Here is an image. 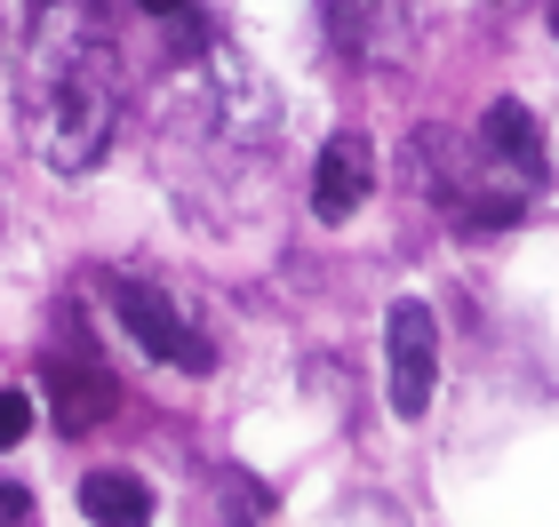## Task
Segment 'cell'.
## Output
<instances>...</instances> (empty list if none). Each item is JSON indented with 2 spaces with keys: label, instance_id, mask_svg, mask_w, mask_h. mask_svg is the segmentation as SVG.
<instances>
[{
  "label": "cell",
  "instance_id": "cell-5",
  "mask_svg": "<svg viewBox=\"0 0 559 527\" xmlns=\"http://www.w3.org/2000/svg\"><path fill=\"white\" fill-rule=\"evenodd\" d=\"M479 144H488V160H503V168H520L527 184L544 176V144H536V120H527V105H488V120H479Z\"/></svg>",
  "mask_w": 559,
  "mask_h": 527
},
{
  "label": "cell",
  "instance_id": "cell-9",
  "mask_svg": "<svg viewBox=\"0 0 559 527\" xmlns=\"http://www.w3.org/2000/svg\"><path fill=\"white\" fill-rule=\"evenodd\" d=\"M24 432H33V399H24V392H0V447H16Z\"/></svg>",
  "mask_w": 559,
  "mask_h": 527
},
{
  "label": "cell",
  "instance_id": "cell-2",
  "mask_svg": "<svg viewBox=\"0 0 559 527\" xmlns=\"http://www.w3.org/2000/svg\"><path fill=\"white\" fill-rule=\"evenodd\" d=\"M112 312H120V328H129L152 360H168V368H185V375H209L216 368V344L185 320V304L176 296H160L152 280H112Z\"/></svg>",
  "mask_w": 559,
  "mask_h": 527
},
{
  "label": "cell",
  "instance_id": "cell-1",
  "mask_svg": "<svg viewBox=\"0 0 559 527\" xmlns=\"http://www.w3.org/2000/svg\"><path fill=\"white\" fill-rule=\"evenodd\" d=\"M16 120L57 176H81L105 160L120 120V48H112L105 0H33Z\"/></svg>",
  "mask_w": 559,
  "mask_h": 527
},
{
  "label": "cell",
  "instance_id": "cell-3",
  "mask_svg": "<svg viewBox=\"0 0 559 527\" xmlns=\"http://www.w3.org/2000/svg\"><path fill=\"white\" fill-rule=\"evenodd\" d=\"M384 384H392V416L431 408V384H440V320L416 296H400L384 312Z\"/></svg>",
  "mask_w": 559,
  "mask_h": 527
},
{
  "label": "cell",
  "instance_id": "cell-8",
  "mask_svg": "<svg viewBox=\"0 0 559 527\" xmlns=\"http://www.w3.org/2000/svg\"><path fill=\"white\" fill-rule=\"evenodd\" d=\"M376 16H384V0H328V24H336L344 48H368L376 40Z\"/></svg>",
  "mask_w": 559,
  "mask_h": 527
},
{
  "label": "cell",
  "instance_id": "cell-11",
  "mask_svg": "<svg viewBox=\"0 0 559 527\" xmlns=\"http://www.w3.org/2000/svg\"><path fill=\"white\" fill-rule=\"evenodd\" d=\"M144 16H192V0H136Z\"/></svg>",
  "mask_w": 559,
  "mask_h": 527
},
{
  "label": "cell",
  "instance_id": "cell-4",
  "mask_svg": "<svg viewBox=\"0 0 559 527\" xmlns=\"http://www.w3.org/2000/svg\"><path fill=\"white\" fill-rule=\"evenodd\" d=\"M376 192V153H368V136H328L320 144V168H312V208H320V224H344L360 200Z\"/></svg>",
  "mask_w": 559,
  "mask_h": 527
},
{
  "label": "cell",
  "instance_id": "cell-12",
  "mask_svg": "<svg viewBox=\"0 0 559 527\" xmlns=\"http://www.w3.org/2000/svg\"><path fill=\"white\" fill-rule=\"evenodd\" d=\"M551 33H559V0H551Z\"/></svg>",
  "mask_w": 559,
  "mask_h": 527
},
{
  "label": "cell",
  "instance_id": "cell-10",
  "mask_svg": "<svg viewBox=\"0 0 559 527\" xmlns=\"http://www.w3.org/2000/svg\"><path fill=\"white\" fill-rule=\"evenodd\" d=\"M24 512H33V504H24V488H0V527L24 519Z\"/></svg>",
  "mask_w": 559,
  "mask_h": 527
},
{
  "label": "cell",
  "instance_id": "cell-6",
  "mask_svg": "<svg viewBox=\"0 0 559 527\" xmlns=\"http://www.w3.org/2000/svg\"><path fill=\"white\" fill-rule=\"evenodd\" d=\"M81 512L96 527H152V488L136 471H88L81 480Z\"/></svg>",
  "mask_w": 559,
  "mask_h": 527
},
{
  "label": "cell",
  "instance_id": "cell-7",
  "mask_svg": "<svg viewBox=\"0 0 559 527\" xmlns=\"http://www.w3.org/2000/svg\"><path fill=\"white\" fill-rule=\"evenodd\" d=\"M48 384H57V423H64V432H88V423L112 408V375H105V368L57 360V375H48Z\"/></svg>",
  "mask_w": 559,
  "mask_h": 527
}]
</instances>
